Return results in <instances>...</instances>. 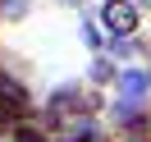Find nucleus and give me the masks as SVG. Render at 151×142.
<instances>
[{
  "mask_svg": "<svg viewBox=\"0 0 151 142\" xmlns=\"http://www.w3.org/2000/svg\"><path fill=\"white\" fill-rule=\"evenodd\" d=\"M133 23H137L133 5H124V0H110V5H105V28H114V32H128Z\"/></svg>",
  "mask_w": 151,
  "mask_h": 142,
  "instance_id": "1",
  "label": "nucleus"
},
{
  "mask_svg": "<svg viewBox=\"0 0 151 142\" xmlns=\"http://www.w3.org/2000/svg\"><path fill=\"white\" fill-rule=\"evenodd\" d=\"M142 87H147L142 74H128V78H124V92H128V96H142Z\"/></svg>",
  "mask_w": 151,
  "mask_h": 142,
  "instance_id": "2",
  "label": "nucleus"
},
{
  "mask_svg": "<svg viewBox=\"0 0 151 142\" xmlns=\"http://www.w3.org/2000/svg\"><path fill=\"white\" fill-rule=\"evenodd\" d=\"M9 119H14V110H9V105H0V128H9Z\"/></svg>",
  "mask_w": 151,
  "mask_h": 142,
  "instance_id": "3",
  "label": "nucleus"
},
{
  "mask_svg": "<svg viewBox=\"0 0 151 142\" xmlns=\"http://www.w3.org/2000/svg\"><path fill=\"white\" fill-rule=\"evenodd\" d=\"M83 142H105V138H83Z\"/></svg>",
  "mask_w": 151,
  "mask_h": 142,
  "instance_id": "4",
  "label": "nucleus"
}]
</instances>
